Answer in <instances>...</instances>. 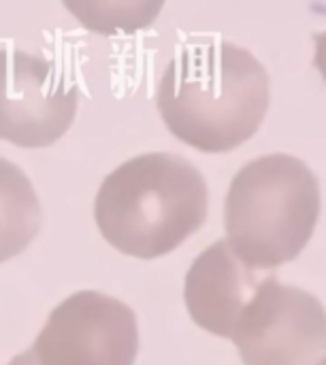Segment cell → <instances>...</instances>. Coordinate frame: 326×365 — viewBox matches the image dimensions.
Segmentation results:
<instances>
[{"mask_svg": "<svg viewBox=\"0 0 326 365\" xmlns=\"http://www.w3.org/2000/svg\"><path fill=\"white\" fill-rule=\"evenodd\" d=\"M209 214L203 171L173 152H143L117 165L98 186L94 222L117 252L156 261L201 231Z\"/></svg>", "mask_w": 326, "mask_h": 365, "instance_id": "2", "label": "cell"}, {"mask_svg": "<svg viewBox=\"0 0 326 365\" xmlns=\"http://www.w3.org/2000/svg\"><path fill=\"white\" fill-rule=\"evenodd\" d=\"M261 272L243 265L224 240L207 246L184 280V304L190 321L203 331L231 340L235 325L261 284Z\"/></svg>", "mask_w": 326, "mask_h": 365, "instance_id": "7", "label": "cell"}, {"mask_svg": "<svg viewBox=\"0 0 326 365\" xmlns=\"http://www.w3.org/2000/svg\"><path fill=\"white\" fill-rule=\"evenodd\" d=\"M320 214L322 192L312 167L295 154H263L231 180L222 240L250 269L271 272L307 248Z\"/></svg>", "mask_w": 326, "mask_h": 365, "instance_id": "3", "label": "cell"}, {"mask_svg": "<svg viewBox=\"0 0 326 365\" xmlns=\"http://www.w3.org/2000/svg\"><path fill=\"white\" fill-rule=\"evenodd\" d=\"M6 365H38V361H36L34 353L28 349V351H23V353L15 355V357H13V359H11Z\"/></svg>", "mask_w": 326, "mask_h": 365, "instance_id": "10", "label": "cell"}, {"mask_svg": "<svg viewBox=\"0 0 326 365\" xmlns=\"http://www.w3.org/2000/svg\"><path fill=\"white\" fill-rule=\"evenodd\" d=\"M43 229V207L28 173L0 156V265L30 248Z\"/></svg>", "mask_w": 326, "mask_h": 365, "instance_id": "8", "label": "cell"}, {"mask_svg": "<svg viewBox=\"0 0 326 365\" xmlns=\"http://www.w3.org/2000/svg\"><path fill=\"white\" fill-rule=\"evenodd\" d=\"M79 88L34 49L0 43V141L23 150L58 143L75 124Z\"/></svg>", "mask_w": 326, "mask_h": 365, "instance_id": "4", "label": "cell"}, {"mask_svg": "<svg viewBox=\"0 0 326 365\" xmlns=\"http://www.w3.org/2000/svg\"><path fill=\"white\" fill-rule=\"evenodd\" d=\"M141 336L135 310L102 291H77L60 302L38 331V365H135Z\"/></svg>", "mask_w": 326, "mask_h": 365, "instance_id": "6", "label": "cell"}, {"mask_svg": "<svg viewBox=\"0 0 326 365\" xmlns=\"http://www.w3.org/2000/svg\"><path fill=\"white\" fill-rule=\"evenodd\" d=\"M73 19L100 36L135 34L149 28L167 0H60Z\"/></svg>", "mask_w": 326, "mask_h": 365, "instance_id": "9", "label": "cell"}, {"mask_svg": "<svg viewBox=\"0 0 326 365\" xmlns=\"http://www.w3.org/2000/svg\"><path fill=\"white\" fill-rule=\"evenodd\" d=\"M167 130L205 154L248 143L271 107V75L248 47L222 36H192L177 45L154 92Z\"/></svg>", "mask_w": 326, "mask_h": 365, "instance_id": "1", "label": "cell"}, {"mask_svg": "<svg viewBox=\"0 0 326 365\" xmlns=\"http://www.w3.org/2000/svg\"><path fill=\"white\" fill-rule=\"evenodd\" d=\"M325 329L322 302L271 276L246 304L231 342L243 365H316L325 359Z\"/></svg>", "mask_w": 326, "mask_h": 365, "instance_id": "5", "label": "cell"}]
</instances>
